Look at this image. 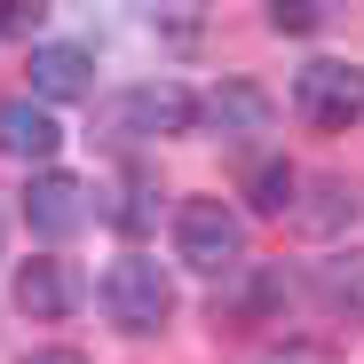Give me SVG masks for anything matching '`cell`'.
I'll return each instance as SVG.
<instances>
[{"label":"cell","mask_w":364,"mask_h":364,"mask_svg":"<svg viewBox=\"0 0 364 364\" xmlns=\"http://www.w3.org/2000/svg\"><path fill=\"white\" fill-rule=\"evenodd\" d=\"M254 364H341L333 348H317V341H277V348H262Z\"/></svg>","instance_id":"15"},{"label":"cell","mask_w":364,"mask_h":364,"mask_svg":"<svg viewBox=\"0 0 364 364\" xmlns=\"http://www.w3.org/2000/svg\"><path fill=\"white\" fill-rule=\"evenodd\" d=\"M95 301L119 333H159L174 317V277L151 262V254H119L103 277H95Z\"/></svg>","instance_id":"3"},{"label":"cell","mask_w":364,"mask_h":364,"mask_svg":"<svg viewBox=\"0 0 364 364\" xmlns=\"http://www.w3.org/2000/svg\"><path fill=\"white\" fill-rule=\"evenodd\" d=\"M206 119L230 135V143H254V135H269V119H277V103L254 87V80H222L214 87V103H206Z\"/></svg>","instance_id":"10"},{"label":"cell","mask_w":364,"mask_h":364,"mask_svg":"<svg viewBox=\"0 0 364 364\" xmlns=\"http://www.w3.org/2000/svg\"><path fill=\"white\" fill-rule=\"evenodd\" d=\"M0 151L48 174V159L64 151V127H55V111H48L40 95H0Z\"/></svg>","instance_id":"6"},{"label":"cell","mask_w":364,"mask_h":364,"mask_svg":"<svg viewBox=\"0 0 364 364\" xmlns=\"http://www.w3.org/2000/svg\"><path fill=\"white\" fill-rule=\"evenodd\" d=\"M95 127L111 143H159V135H191L198 127V95L182 87V80H143V87H119L103 111H95Z\"/></svg>","instance_id":"1"},{"label":"cell","mask_w":364,"mask_h":364,"mask_svg":"<svg viewBox=\"0 0 364 364\" xmlns=\"http://www.w3.org/2000/svg\"><path fill=\"white\" fill-rule=\"evenodd\" d=\"M293 191H301V174H293L285 159L246 166V198H254V214H293Z\"/></svg>","instance_id":"12"},{"label":"cell","mask_w":364,"mask_h":364,"mask_svg":"<svg viewBox=\"0 0 364 364\" xmlns=\"http://www.w3.org/2000/svg\"><path fill=\"white\" fill-rule=\"evenodd\" d=\"M16 309L40 317V325L72 317V309H80V277H72V262H55V254L24 262V269H16Z\"/></svg>","instance_id":"8"},{"label":"cell","mask_w":364,"mask_h":364,"mask_svg":"<svg viewBox=\"0 0 364 364\" xmlns=\"http://www.w3.org/2000/svg\"><path fill=\"white\" fill-rule=\"evenodd\" d=\"M174 262L198 277H237L246 269V222L222 198H182L174 206Z\"/></svg>","instance_id":"2"},{"label":"cell","mask_w":364,"mask_h":364,"mask_svg":"<svg viewBox=\"0 0 364 364\" xmlns=\"http://www.w3.org/2000/svg\"><path fill=\"white\" fill-rule=\"evenodd\" d=\"M0 32H40V9H32V0H0Z\"/></svg>","instance_id":"16"},{"label":"cell","mask_w":364,"mask_h":364,"mask_svg":"<svg viewBox=\"0 0 364 364\" xmlns=\"http://www.w3.org/2000/svg\"><path fill=\"white\" fill-rule=\"evenodd\" d=\"M24 72H32V95H40V103H80V95H95V55L72 48V40H40Z\"/></svg>","instance_id":"7"},{"label":"cell","mask_w":364,"mask_h":364,"mask_svg":"<svg viewBox=\"0 0 364 364\" xmlns=\"http://www.w3.org/2000/svg\"><path fill=\"white\" fill-rule=\"evenodd\" d=\"M269 24H277V32H317V24H325V0H277Z\"/></svg>","instance_id":"14"},{"label":"cell","mask_w":364,"mask_h":364,"mask_svg":"<svg viewBox=\"0 0 364 364\" xmlns=\"http://www.w3.org/2000/svg\"><path fill=\"white\" fill-rule=\"evenodd\" d=\"M293 111L309 119V127H325V135L356 127V119H364V72H356V64H341V55H317V64H301V72H293Z\"/></svg>","instance_id":"4"},{"label":"cell","mask_w":364,"mask_h":364,"mask_svg":"<svg viewBox=\"0 0 364 364\" xmlns=\"http://www.w3.org/2000/svg\"><path fill=\"white\" fill-rule=\"evenodd\" d=\"M301 285L325 317H364V254H325V262H309Z\"/></svg>","instance_id":"9"},{"label":"cell","mask_w":364,"mask_h":364,"mask_svg":"<svg viewBox=\"0 0 364 364\" xmlns=\"http://www.w3.org/2000/svg\"><path fill=\"white\" fill-rule=\"evenodd\" d=\"M119 191H127V206H119L111 222H119V230H143V222H151V198H159V182H151L143 166H127V182H119Z\"/></svg>","instance_id":"13"},{"label":"cell","mask_w":364,"mask_h":364,"mask_svg":"<svg viewBox=\"0 0 364 364\" xmlns=\"http://www.w3.org/2000/svg\"><path fill=\"white\" fill-rule=\"evenodd\" d=\"M364 214V198L348 191V182H309V206H293V222L309 230V237H333V230H348Z\"/></svg>","instance_id":"11"},{"label":"cell","mask_w":364,"mask_h":364,"mask_svg":"<svg viewBox=\"0 0 364 364\" xmlns=\"http://www.w3.org/2000/svg\"><path fill=\"white\" fill-rule=\"evenodd\" d=\"M95 214V191H87V182L80 174H32L24 182V222H32V237H72L80 222Z\"/></svg>","instance_id":"5"},{"label":"cell","mask_w":364,"mask_h":364,"mask_svg":"<svg viewBox=\"0 0 364 364\" xmlns=\"http://www.w3.org/2000/svg\"><path fill=\"white\" fill-rule=\"evenodd\" d=\"M16 364H87L80 348H32V356H16Z\"/></svg>","instance_id":"17"}]
</instances>
